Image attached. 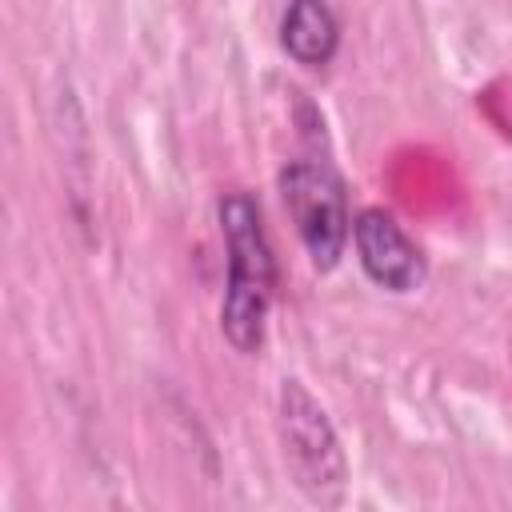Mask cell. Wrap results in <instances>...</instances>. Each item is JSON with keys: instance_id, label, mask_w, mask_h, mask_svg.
Masks as SVG:
<instances>
[{"instance_id": "4", "label": "cell", "mask_w": 512, "mask_h": 512, "mask_svg": "<svg viewBox=\"0 0 512 512\" xmlns=\"http://www.w3.org/2000/svg\"><path fill=\"white\" fill-rule=\"evenodd\" d=\"M352 244H356V260L364 268V276L384 288V292H416L428 276L424 252L408 240V232L384 212V208H364L352 220Z\"/></svg>"}, {"instance_id": "2", "label": "cell", "mask_w": 512, "mask_h": 512, "mask_svg": "<svg viewBox=\"0 0 512 512\" xmlns=\"http://www.w3.org/2000/svg\"><path fill=\"white\" fill-rule=\"evenodd\" d=\"M276 432L296 492L320 508H336L348 492V460L328 412L296 376L280 380Z\"/></svg>"}, {"instance_id": "1", "label": "cell", "mask_w": 512, "mask_h": 512, "mask_svg": "<svg viewBox=\"0 0 512 512\" xmlns=\"http://www.w3.org/2000/svg\"><path fill=\"white\" fill-rule=\"evenodd\" d=\"M220 236L228 252L220 332L240 356H256L268 332V312L276 296V252L264 232L260 204L248 192H228L216 204Z\"/></svg>"}, {"instance_id": "5", "label": "cell", "mask_w": 512, "mask_h": 512, "mask_svg": "<svg viewBox=\"0 0 512 512\" xmlns=\"http://www.w3.org/2000/svg\"><path fill=\"white\" fill-rule=\"evenodd\" d=\"M280 48L304 68L332 64L340 48V24L328 0H288L280 20Z\"/></svg>"}, {"instance_id": "3", "label": "cell", "mask_w": 512, "mask_h": 512, "mask_svg": "<svg viewBox=\"0 0 512 512\" xmlns=\"http://www.w3.org/2000/svg\"><path fill=\"white\" fill-rule=\"evenodd\" d=\"M284 212L316 272H332L352 236V212L340 172L328 160H288L276 176Z\"/></svg>"}]
</instances>
